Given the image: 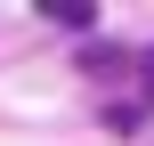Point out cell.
<instances>
[{"instance_id": "6da1fadb", "label": "cell", "mask_w": 154, "mask_h": 146, "mask_svg": "<svg viewBox=\"0 0 154 146\" xmlns=\"http://www.w3.org/2000/svg\"><path fill=\"white\" fill-rule=\"evenodd\" d=\"M41 16H49V24H65V33H97V8H81V0H49Z\"/></svg>"}, {"instance_id": "7a4b0ae2", "label": "cell", "mask_w": 154, "mask_h": 146, "mask_svg": "<svg viewBox=\"0 0 154 146\" xmlns=\"http://www.w3.org/2000/svg\"><path fill=\"white\" fill-rule=\"evenodd\" d=\"M138 89H146V106H154V49L138 57Z\"/></svg>"}]
</instances>
